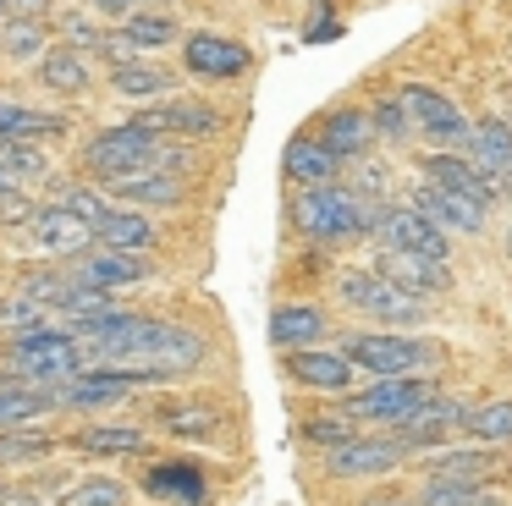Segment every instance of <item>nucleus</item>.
I'll use <instances>...</instances> for the list:
<instances>
[{
    "label": "nucleus",
    "instance_id": "nucleus-7",
    "mask_svg": "<svg viewBox=\"0 0 512 506\" xmlns=\"http://www.w3.org/2000/svg\"><path fill=\"white\" fill-rule=\"evenodd\" d=\"M133 121L149 138H171V143H210L226 132V116L215 105H199V99H160V105L133 110Z\"/></svg>",
    "mask_w": 512,
    "mask_h": 506
},
{
    "label": "nucleus",
    "instance_id": "nucleus-38",
    "mask_svg": "<svg viewBox=\"0 0 512 506\" xmlns=\"http://www.w3.org/2000/svg\"><path fill=\"white\" fill-rule=\"evenodd\" d=\"M0 50L6 61H34L50 50V28L45 22H28V17H0Z\"/></svg>",
    "mask_w": 512,
    "mask_h": 506
},
{
    "label": "nucleus",
    "instance_id": "nucleus-29",
    "mask_svg": "<svg viewBox=\"0 0 512 506\" xmlns=\"http://www.w3.org/2000/svg\"><path fill=\"white\" fill-rule=\"evenodd\" d=\"M34 77L50 88V94H67V99H78V94H89V88H94V66H89V55H78L72 44H50V50L39 55Z\"/></svg>",
    "mask_w": 512,
    "mask_h": 506
},
{
    "label": "nucleus",
    "instance_id": "nucleus-25",
    "mask_svg": "<svg viewBox=\"0 0 512 506\" xmlns=\"http://www.w3.org/2000/svg\"><path fill=\"white\" fill-rule=\"evenodd\" d=\"M380 275H386L391 286H402L408 297H435V292H452V264L441 259H419V253H386L380 259Z\"/></svg>",
    "mask_w": 512,
    "mask_h": 506
},
{
    "label": "nucleus",
    "instance_id": "nucleus-3",
    "mask_svg": "<svg viewBox=\"0 0 512 506\" xmlns=\"http://www.w3.org/2000/svg\"><path fill=\"white\" fill-rule=\"evenodd\" d=\"M292 220H298V231L309 242H353V237H369V231H375V209H369L353 187H342V182L298 193Z\"/></svg>",
    "mask_w": 512,
    "mask_h": 506
},
{
    "label": "nucleus",
    "instance_id": "nucleus-24",
    "mask_svg": "<svg viewBox=\"0 0 512 506\" xmlns=\"http://www.w3.org/2000/svg\"><path fill=\"white\" fill-rule=\"evenodd\" d=\"M325 336H331V314L320 303H276V314H270V341L281 352L325 347Z\"/></svg>",
    "mask_w": 512,
    "mask_h": 506
},
{
    "label": "nucleus",
    "instance_id": "nucleus-44",
    "mask_svg": "<svg viewBox=\"0 0 512 506\" xmlns=\"http://www.w3.org/2000/svg\"><path fill=\"white\" fill-rule=\"evenodd\" d=\"M39 325H50V314L34 297H23V292L0 297V330H6V336H23V330H39Z\"/></svg>",
    "mask_w": 512,
    "mask_h": 506
},
{
    "label": "nucleus",
    "instance_id": "nucleus-49",
    "mask_svg": "<svg viewBox=\"0 0 512 506\" xmlns=\"http://www.w3.org/2000/svg\"><path fill=\"white\" fill-rule=\"evenodd\" d=\"M56 11V0H6V17H28V22H45Z\"/></svg>",
    "mask_w": 512,
    "mask_h": 506
},
{
    "label": "nucleus",
    "instance_id": "nucleus-53",
    "mask_svg": "<svg viewBox=\"0 0 512 506\" xmlns=\"http://www.w3.org/2000/svg\"><path fill=\"white\" fill-rule=\"evenodd\" d=\"M6 187H17V182H12V176H6V171H0V193H6Z\"/></svg>",
    "mask_w": 512,
    "mask_h": 506
},
{
    "label": "nucleus",
    "instance_id": "nucleus-27",
    "mask_svg": "<svg viewBox=\"0 0 512 506\" xmlns=\"http://www.w3.org/2000/svg\"><path fill=\"white\" fill-rule=\"evenodd\" d=\"M160 429L177 440H210L226 424V407L215 396H177V402H160Z\"/></svg>",
    "mask_w": 512,
    "mask_h": 506
},
{
    "label": "nucleus",
    "instance_id": "nucleus-6",
    "mask_svg": "<svg viewBox=\"0 0 512 506\" xmlns=\"http://www.w3.org/2000/svg\"><path fill=\"white\" fill-rule=\"evenodd\" d=\"M166 380L171 374H160V369H111V363H100V369L72 374V380L56 391V407L61 413H94V407L127 402L133 391H144V385H166Z\"/></svg>",
    "mask_w": 512,
    "mask_h": 506
},
{
    "label": "nucleus",
    "instance_id": "nucleus-14",
    "mask_svg": "<svg viewBox=\"0 0 512 506\" xmlns=\"http://www.w3.org/2000/svg\"><path fill=\"white\" fill-rule=\"evenodd\" d=\"M138 490L149 495L155 506H210L215 501V484L199 462L188 457H166V462H149Z\"/></svg>",
    "mask_w": 512,
    "mask_h": 506
},
{
    "label": "nucleus",
    "instance_id": "nucleus-28",
    "mask_svg": "<svg viewBox=\"0 0 512 506\" xmlns=\"http://www.w3.org/2000/svg\"><path fill=\"white\" fill-rule=\"evenodd\" d=\"M111 94L144 110V105H160V99H177V77H171L166 66L127 61V66H111Z\"/></svg>",
    "mask_w": 512,
    "mask_h": 506
},
{
    "label": "nucleus",
    "instance_id": "nucleus-31",
    "mask_svg": "<svg viewBox=\"0 0 512 506\" xmlns=\"http://www.w3.org/2000/svg\"><path fill=\"white\" fill-rule=\"evenodd\" d=\"M61 446H72L78 457H138L144 451V429L138 424H83Z\"/></svg>",
    "mask_w": 512,
    "mask_h": 506
},
{
    "label": "nucleus",
    "instance_id": "nucleus-12",
    "mask_svg": "<svg viewBox=\"0 0 512 506\" xmlns=\"http://www.w3.org/2000/svg\"><path fill=\"white\" fill-rule=\"evenodd\" d=\"M457 154H463V160L474 165L490 187H496V198H512V132H507V121H501V116L468 121L463 149H457Z\"/></svg>",
    "mask_w": 512,
    "mask_h": 506
},
{
    "label": "nucleus",
    "instance_id": "nucleus-20",
    "mask_svg": "<svg viewBox=\"0 0 512 506\" xmlns=\"http://www.w3.org/2000/svg\"><path fill=\"white\" fill-rule=\"evenodd\" d=\"M419 176L430 187H446V193H463L468 204H479V209H496V187L485 182V176L474 171V165L463 160V154H452V149H430L419 160Z\"/></svg>",
    "mask_w": 512,
    "mask_h": 506
},
{
    "label": "nucleus",
    "instance_id": "nucleus-1",
    "mask_svg": "<svg viewBox=\"0 0 512 506\" xmlns=\"http://www.w3.org/2000/svg\"><path fill=\"white\" fill-rule=\"evenodd\" d=\"M83 347L67 336V325H39L23 336L6 341V363H0V380L17 385H67L72 374H83Z\"/></svg>",
    "mask_w": 512,
    "mask_h": 506
},
{
    "label": "nucleus",
    "instance_id": "nucleus-2",
    "mask_svg": "<svg viewBox=\"0 0 512 506\" xmlns=\"http://www.w3.org/2000/svg\"><path fill=\"white\" fill-rule=\"evenodd\" d=\"M342 358L353 369H369L375 380H402V374H424L446 358L441 341L408 336V330H347Z\"/></svg>",
    "mask_w": 512,
    "mask_h": 506
},
{
    "label": "nucleus",
    "instance_id": "nucleus-22",
    "mask_svg": "<svg viewBox=\"0 0 512 506\" xmlns=\"http://www.w3.org/2000/svg\"><path fill=\"white\" fill-rule=\"evenodd\" d=\"M160 231L149 226L144 209H127V204H111L100 220H94V248H111V253H155Z\"/></svg>",
    "mask_w": 512,
    "mask_h": 506
},
{
    "label": "nucleus",
    "instance_id": "nucleus-42",
    "mask_svg": "<svg viewBox=\"0 0 512 506\" xmlns=\"http://www.w3.org/2000/svg\"><path fill=\"white\" fill-rule=\"evenodd\" d=\"M17 292L34 297V303L45 308V314H56V308L67 303V292H72V275H67V270H23Z\"/></svg>",
    "mask_w": 512,
    "mask_h": 506
},
{
    "label": "nucleus",
    "instance_id": "nucleus-45",
    "mask_svg": "<svg viewBox=\"0 0 512 506\" xmlns=\"http://www.w3.org/2000/svg\"><path fill=\"white\" fill-rule=\"evenodd\" d=\"M61 209H72V215L83 220V226L94 231V220L105 215V209H111V198H105V187H67V198H61Z\"/></svg>",
    "mask_w": 512,
    "mask_h": 506
},
{
    "label": "nucleus",
    "instance_id": "nucleus-40",
    "mask_svg": "<svg viewBox=\"0 0 512 506\" xmlns=\"http://www.w3.org/2000/svg\"><path fill=\"white\" fill-rule=\"evenodd\" d=\"M116 33H122L133 50H166V44H177V22L155 17V11H133L127 22H116Z\"/></svg>",
    "mask_w": 512,
    "mask_h": 506
},
{
    "label": "nucleus",
    "instance_id": "nucleus-5",
    "mask_svg": "<svg viewBox=\"0 0 512 506\" xmlns=\"http://www.w3.org/2000/svg\"><path fill=\"white\" fill-rule=\"evenodd\" d=\"M441 396V385L430 380V374H402V380H369L358 385V391H347L342 413L353 418V424H375V429H397L408 413H419L424 402H435Z\"/></svg>",
    "mask_w": 512,
    "mask_h": 506
},
{
    "label": "nucleus",
    "instance_id": "nucleus-50",
    "mask_svg": "<svg viewBox=\"0 0 512 506\" xmlns=\"http://www.w3.org/2000/svg\"><path fill=\"white\" fill-rule=\"evenodd\" d=\"M89 6L100 11V17H116V22H127L138 6H144V0H89Z\"/></svg>",
    "mask_w": 512,
    "mask_h": 506
},
{
    "label": "nucleus",
    "instance_id": "nucleus-15",
    "mask_svg": "<svg viewBox=\"0 0 512 506\" xmlns=\"http://www.w3.org/2000/svg\"><path fill=\"white\" fill-rule=\"evenodd\" d=\"M182 66L204 83H237L254 66V50L243 39H226V33H188L182 39Z\"/></svg>",
    "mask_w": 512,
    "mask_h": 506
},
{
    "label": "nucleus",
    "instance_id": "nucleus-32",
    "mask_svg": "<svg viewBox=\"0 0 512 506\" xmlns=\"http://www.w3.org/2000/svg\"><path fill=\"white\" fill-rule=\"evenodd\" d=\"M61 132H67V116H56V110H28L0 99V143H50Z\"/></svg>",
    "mask_w": 512,
    "mask_h": 506
},
{
    "label": "nucleus",
    "instance_id": "nucleus-43",
    "mask_svg": "<svg viewBox=\"0 0 512 506\" xmlns=\"http://www.w3.org/2000/svg\"><path fill=\"white\" fill-rule=\"evenodd\" d=\"M298 435H303V446H314V451H336V446H347V440L358 435V424L347 413H314Z\"/></svg>",
    "mask_w": 512,
    "mask_h": 506
},
{
    "label": "nucleus",
    "instance_id": "nucleus-33",
    "mask_svg": "<svg viewBox=\"0 0 512 506\" xmlns=\"http://www.w3.org/2000/svg\"><path fill=\"white\" fill-rule=\"evenodd\" d=\"M56 391H61V385L0 380V429H17V424H34L39 413H56Z\"/></svg>",
    "mask_w": 512,
    "mask_h": 506
},
{
    "label": "nucleus",
    "instance_id": "nucleus-26",
    "mask_svg": "<svg viewBox=\"0 0 512 506\" xmlns=\"http://www.w3.org/2000/svg\"><path fill=\"white\" fill-rule=\"evenodd\" d=\"M182 193H188V187H182L177 176H160V171H127V176H116V182H105V198H116V204H127V209H177Z\"/></svg>",
    "mask_w": 512,
    "mask_h": 506
},
{
    "label": "nucleus",
    "instance_id": "nucleus-47",
    "mask_svg": "<svg viewBox=\"0 0 512 506\" xmlns=\"http://www.w3.org/2000/svg\"><path fill=\"white\" fill-rule=\"evenodd\" d=\"M34 209H39V204L23 193V187H6V193H0V226H6V231H17V226H23V231H28Z\"/></svg>",
    "mask_w": 512,
    "mask_h": 506
},
{
    "label": "nucleus",
    "instance_id": "nucleus-34",
    "mask_svg": "<svg viewBox=\"0 0 512 506\" xmlns=\"http://www.w3.org/2000/svg\"><path fill=\"white\" fill-rule=\"evenodd\" d=\"M457 435H468L474 446H507L512 440V396H490V402H468V418Z\"/></svg>",
    "mask_w": 512,
    "mask_h": 506
},
{
    "label": "nucleus",
    "instance_id": "nucleus-54",
    "mask_svg": "<svg viewBox=\"0 0 512 506\" xmlns=\"http://www.w3.org/2000/svg\"><path fill=\"white\" fill-rule=\"evenodd\" d=\"M501 121H507V132H512V116H501Z\"/></svg>",
    "mask_w": 512,
    "mask_h": 506
},
{
    "label": "nucleus",
    "instance_id": "nucleus-4",
    "mask_svg": "<svg viewBox=\"0 0 512 506\" xmlns=\"http://www.w3.org/2000/svg\"><path fill=\"white\" fill-rule=\"evenodd\" d=\"M336 297H342L353 314L375 319L380 330H413V325L430 319L419 297H408L402 286H391L380 270H342L336 275Z\"/></svg>",
    "mask_w": 512,
    "mask_h": 506
},
{
    "label": "nucleus",
    "instance_id": "nucleus-11",
    "mask_svg": "<svg viewBox=\"0 0 512 506\" xmlns=\"http://www.w3.org/2000/svg\"><path fill=\"white\" fill-rule=\"evenodd\" d=\"M375 237L386 253H419V259H441L452 264V237L435 231L424 215H413L408 204H386L375 209Z\"/></svg>",
    "mask_w": 512,
    "mask_h": 506
},
{
    "label": "nucleus",
    "instance_id": "nucleus-39",
    "mask_svg": "<svg viewBox=\"0 0 512 506\" xmlns=\"http://www.w3.org/2000/svg\"><path fill=\"white\" fill-rule=\"evenodd\" d=\"M369 116V132H375L380 143H413V121H408V105H402V94H380L375 105H364Z\"/></svg>",
    "mask_w": 512,
    "mask_h": 506
},
{
    "label": "nucleus",
    "instance_id": "nucleus-52",
    "mask_svg": "<svg viewBox=\"0 0 512 506\" xmlns=\"http://www.w3.org/2000/svg\"><path fill=\"white\" fill-rule=\"evenodd\" d=\"M364 506H413V495H369Z\"/></svg>",
    "mask_w": 512,
    "mask_h": 506
},
{
    "label": "nucleus",
    "instance_id": "nucleus-51",
    "mask_svg": "<svg viewBox=\"0 0 512 506\" xmlns=\"http://www.w3.org/2000/svg\"><path fill=\"white\" fill-rule=\"evenodd\" d=\"M0 506H45V495H39V490H17V484H6V490H0Z\"/></svg>",
    "mask_w": 512,
    "mask_h": 506
},
{
    "label": "nucleus",
    "instance_id": "nucleus-35",
    "mask_svg": "<svg viewBox=\"0 0 512 506\" xmlns=\"http://www.w3.org/2000/svg\"><path fill=\"white\" fill-rule=\"evenodd\" d=\"M56 506H127V484L116 473H78L56 490Z\"/></svg>",
    "mask_w": 512,
    "mask_h": 506
},
{
    "label": "nucleus",
    "instance_id": "nucleus-48",
    "mask_svg": "<svg viewBox=\"0 0 512 506\" xmlns=\"http://www.w3.org/2000/svg\"><path fill=\"white\" fill-rule=\"evenodd\" d=\"M314 11H320V22H309V28H303V39H309V44L336 39V33H342V22L331 17V0H314Z\"/></svg>",
    "mask_w": 512,
    "mask_h": 506
},
{
    "label": "nucleus",
    "instance_id": "nucleus-13",
    "mask_svg": "<svg viewBox=\"0 0 512 506\" xmlns=\"http://www.w3.org/2000/svg\"><path fill=\"white\" fill-rule=\"evenodd\" d=\"M72 286H83V292H105L116 297L122 286H138L155 275V264L144 259V253H111V248H83L78 259L67 264Z\"/></svg>",
    "mask_w": 512,
    "mask_h": 506
},
{
    "label": "nucleus",
    "instance_id": "nucleus-46",
    "mask_svg": "<svg viewBox=\"0 0 512 506\" xmlns=\"http://www.w3.org/2000/svg\"><path fill=\"white\" fill-rule=\"evenodd\" d=\"M61 33H67V39H72V50H100V44H105V28H100V22H94V17H83V11H61Z\"/></svg>",
    "mask_w": 512,
    "mask_h": 506
},
{
    "label": "nucleus",
    "instance_id": "nucleus-19",
    "mask_svg": "<svg viewBox=\"0 0 512 506\" xmlns=\"http://www.w3.org/2000/svg\"><path fill=\"white\" fill-rule=\"evenodd\" d=\"M309 138L320 143V149L331 154L336 165H358L369 149H375V132H369L364 105H336V110H325L320 127H314Z\"/></svg>",
    "mask_w": 512,
    "mask_h": 506
},
{
    "label": "nucleus",
    "instance_id": "nucleus-23",
    "mask_svg": "<svg viewBox=\"0 0 512 506\" xmlns=\"http://www.w3.org/2000/svg\"><path fill=\"white\" fill-rule=\"evenodd\" d=\"M28 242H34L39 253H67V259H78L83 248H94V231L83 226L72 209L45 204V209H34V220H28Z\"/></svg>",
    "mask_w": 512,
    "mask_h": 506
},
{
    "label": "nucleus",
    "instance_id": "nucleus-8",
    "mask_svg": "<svg viewBox=\"0 0 512 506\" xmlns=\"http://www.w3.org/2000/svg\"><path fill=\"white\" fill-rule=\"evenodd\" d=\"M463 418H468V396H435V402H424L419 413H408L397 429H386V440L397 451H408V457H424V451H435V446H446V440L463 429Z\"/></svg>",
    "mask_w": 512,
    "mask_h": 506
},
{
    "label": "nucleus",
    "instance_id": "nucleus-30",
    "mask_svg": "<svg viewBox=\"0 0 512 506\" xmlns=\"http://www.w3.org/2000/svg\"><path fill=\"white\" fill-rule=\"evenodd\" d=\"M281 171H287V182L298 187V193H309V187H331L342 165H336L331 154L303 132V138H287V149H281Z\"/></svg>",
    "mask_w": 512,
    "mask_h": 506
},
{
    "label": "nucleus",
    "instance_id": "nucleus-9",
    "mask_svg": "<svg viewBox=\"0 0 512 506\" xmlns=\"http://www.w3.org/2000/svg\"><path fill=\"white\" fill-rule=\"evenodd\" d=\"M402 94V105H408V121H413V138H430L435 149H463V132H468V116L457 110V99L452 94H441V88H430V83H402L397 88Z\"/></svg>",
    "mask_w": 512,
    "mask_h": 506
},
{
    "label": "nucleus",
    "instance_id": "nucleus-41",
    "mask_svg": "<svg viewBox=\"0 0 512 506\" xmlns=\"http://www.w3.org/2000/svg\"><path fill=\"white\" fill-rule=\"evenodd\" d=\"M0 171L12 176L17 187L50 176V149L45 143H0Z\"/></svg>",
    "mask_w": 512,
    "mask_h": 506
},
{
    "label": "nucleus",
    "instance_id": "nucleus-57",
    "mask_svg": "<svg viewBox=\"0 0 512 506\" xmlns=\"http://www.w3.org/2000/svg\"><path fill=\"white\" fill-rule=\"evenodd\" d=\"M0 490H6V479H0Z\"/></svg>",
    "mask_w": 512,
    "mask_h": 506
},
{
    "label": "nucleus",
    "instance_id": "nucleus-16",
    "mask_svg": "<svg viewBox=\"0 0 512 506\" xmlns=\"http://www.w3.org/2000/svg\"><path fill=\"white\" fill-rule=\"evenodd\" d=\"M424 479H457V484H501L507 479V451L501 446H457V451H424Z\"/></svg>",
    "mask_w": 512,
    "mask_h": 506
},
{
    "label": "nucleus",
    "instance_id": "nucleus-17",
    "mask_svg": "<svg viewBox=\"0 0 512 506\" xmlns=\"http://www.w3.org/2000/svg\"><path fill=\"white\" fill-rule=\"evenodd\" d=\"M408 209H413V215H424L435 231H446V237H479V231H485V220H490V209L468 204L463 193H446V187H430V182H413Z\"/></svg>",
    "mask_w": 512,
    "mask_h": 506
},
{
    "label": "nucleus",
    "instance_id": "nucleus-10",
    "mask_svg": "<svg viewBox=\"0 0 512 506\" xmlns=\"http://www.w3.org/2000/svg\"><path fill=\"white\" fill-rule=\"evenodd\" d=\"M149 154H155V138H149L138 121L105 127V132H94V138L83 143V165H89L94 176H105V182H116V176H127V171H144Z\"/></svg>",
    "mask_w": 512,
    "mask_h": 506
},
{
    "label": "nucleus",
    "instance_id": "nucleus-18",
    "mask_svg": "<svg viewBox=\"0 0 512 506\" xmlns=\"http://www.w3.org/2000/svg\"><path fill=\"white\" fill-rule=\"evenodd\" d=\"M408 462V451H397L386 435H353L347 446L325 451V473L331 479H386Z\"/></svg>",
    "mask_w": 512,
    "mask_h": 506
},
{
    "label": "nucleus",
    "instance_id": "nucleus-37",
    "mask_svg": "<svg viewBox=\"0 0 512 506\" xmlns=\"http://www.w3.org/2000/svg\"><path fill=\"white\" fill-rule=\"evenodd\" d=\"M61 440L50 429L34 424H17V429H0V468H28V462H45Z\"/></svg>",
    "mask_w": 512,
    "mask_h": 506
},
{
    "label": "nucleus",
    "instance_id": "nucleus-36",
    "mask_svg": "<svg viewBox=\"0 0 512 506\" xmlns=\"http://www.w3.org/2000/svg\"><path fill=\"white\" fill-rule=\"evenodd\" d=\"M413 506H507L496 484H457V479H424Z\"/></svg>",
    "mask_w": 512,
    "mask_h": 506
},
{
    "label": "nucleus",
    "instance_id": "nucleus-55",
    "mask_svg": "<svg viewBox=\"0 0 512 506\" xmlns=\"http://www.w3.org/2000/svg\"><path fill=\"white\" fill-rule=\"evenodd\" d=\"M507 253H512V231H507Z\"/></svg>",
    "mask_w": 512,
    "mask_h": 506
},
{
    "label": "nucleus",
    "instance_id": "nucleus-21",
    "mask_svg": "<svg viewBox=\"0 0 512 506\" xmlns=\"http://www.w3.org/2000/svg\"><path fill=\"white\" fill-rule=\"evenodd\" d=\"M287 374L309 391H331V396H347L353 391V363L342 358V347H303V352H287Z\"/></svg>",
    "mask_w": 512,
    "mask_h": 506
},
{
    "label": "nucleus",
    "instance_id": "nucleus-56",
    "mask_svg": "<svg viewBox=\"0 0 512 506\" xmlns=\"http://www.w3.org/2000/svg\"><path fill=\"white\" fill-rule=\"evenodd\" d=\"M56 6H67V0H56Z\"/></svg>",
    "mask_w": 512,
    "mask_h": 506
}]
</instances>
